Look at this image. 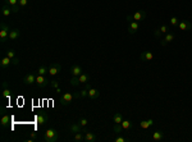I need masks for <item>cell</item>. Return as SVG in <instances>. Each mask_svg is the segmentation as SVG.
<instances>
[{
  "label": "cell",
  "instance_id": "19",
  "mask_svg": "<svg viewBox=\"0 0 192 142\" xmlns=\"http://www.w3.org/2000/svg\"><path fill=\"white\" fill-rule=\"evenodd\" d=\"M163 138H164V133L161 131H155L153 133V136H151V140H153L154 142H159Z\"/></svg>",
  "mask_w": 192,
  "mask_h": 142
},
{
  "label": "cell",
  "instance_id": "34",
  "mask_svg": "<svg viewBox=\"0 0 192 142\" xmlns=\"http://www.w3.org/2000/svg\"><path fill=\"white\" fill-rule=\"evenodd\" d=\"M122 125H120V124H115L114 123V125H113V131L115 132V133H120V132H122Z\"/></svg>",
  "mask_w": 192,
  "mask_h": 142
},
{
  "label": "cell",
  "instance_id": "41",
  "mask_svg": "<svg viewBox=\"0 0 192 142\" xmlns=\"http://www.w3.org/2000/svg\"><path fill=\"white\" fill-rule=\"evenodd\" d=\"M12 64H13V65H18V64H19V58L16 57L14 59H12Z\"/></svg>",
  "mask_w": 192,
  "mask_h": 142
},
{
  "label": "cell",
  "instance_id": "29",
  "mask_svg": "<svg viewBox=\"0 0 192 142\" xmlns=\"http://www.w3.org/2000/svg\"><path fill=\"white\" fill-rule=\"evenodd\" d=\"M169 23H170L172 27H177V26H178V23H179V19L177 18V17H172L169 19Z\"/></svg>",
  "mask_w": 192,
  "mask_h": 142
},
{
  "label": "cell",
  "instance_id": "1",
  "mask_svg": "<svg viewBox=\"0 0 192 142\" xmlns=\"http://www.w3.org/2000/svg\"><path fill=\"white\" fill-rule=\"evenodd\" d=\"M59 140V132L55 128H48L44 133V141L45 142H57Z\"/></svg>",
  "mask_w": 192,
  "mask_h": 142
},
{
  "label": "cell",
  "instance_id": "2",
  "mask_svg": "<svg viewBox=\"0 0 192 142\" xmlns=\"http://www.w3.org/2000/svg\"><path fill=\"white\" fill-rule=\"evenodd\" d=\"M11 27H9V24L2 22L0 23V41L2 42H5L7 40L9 39V32H11Z\"/></svg>",
  "mask_w": 192,
  "mask_h": 142
},
{
  "label": "cell",
  "instance_id": "16",
  "mask_svg": "<svg viewBox=\"0 0 192 142\" xmlns=\"http://www.w3.org/2000/svg\"><path fill=\"white\" fill-rule=\"evenodd\" d=\"M96 140H98V136H96V133H92V132H90V131H86L85 132V141L86 142H95Z\"/></svg>",
  "mask_w": 192,
  "mask_h": 142
},
{
  "label": "cell",
  "instance_id": "11",
  "mask_svg": "<svg viewBox=\"0 0 192 142\" xmlns=\"http://www.w3.org/2000/svg\"><path fill=\"white\" fill-rule=\"evenodd\" d=\"M173 40H174V35L172 33V32H168L163 39H160V45H161V46H165L166 44L172 42Z\"/></svg>",
  "mask_w": 192,
  "mask_h": 142
},
{
  "label": "cell",
  "instance_id": "22",
  "mask_svg": "<svg viewBox=\"0 0 192 142\" xmlns=\"http://www.w3.org/2000/svg\"><path fill=\"white\" fill-rule=\"evenodd\" d=\"M154 124V120L153 119H147V120H141V123H140V127L142 129H147L149 127H151Z\"/></svg>",
  "mask_w": 192,
  "mask_h": 142
},
{
  "label": "cell",
  "instance_id": "13",
  "mask_svg": "<svg viewBox=\"0 0 192 142\" xmlns=\"http://www.w3.org/2000/svg\"><path fill=\"white\" fill-rule=\"evenodd\" d=\"M83 127L79 123H70L69 124V133H77V132H83Z\"/></svg>",
  "mask_w": 192,
  "mask_h": 142
},
{
  "label": "cell",
  "instance_id": "26",
  "mask_svg": "<svg viewBox=\"0 0 192 142\" xmlns=\"http://www.w3.org/2000/svg\"><path fill=\"white\" fill-rule=\"evenodd\" d=\"M120 125H122V128L123 129H125V131H128V129H131L133 127V123L131 120H123L122 123H120Z\"/></svg>",
  "mask_w": 192,
  "mask_h": 142
},
{
  "label": "cell",
  "instance_id": "42",
  "mask_svg": "<svg viewBox=\"0 0 192 142\" xmlns=\"http://www.w3.org/2000/svg\"><path fill=\"white\" fill-rule=\"evenodd\" d=\"M8 82H3V88H8Z\"/></svg>",
  "mask_w": 192,
  "mask_h": 142
},
{
  "label": "cell",
  "instance_id": "18",
  "mask_svg": "<svg viewBox=\"0 0 192 142\" xmlns=\"http://www.w3.org/2000/svg\"><path fill=\"white\" fill-rule=\"evenodd\" d=\"M2 13H3V16H4V17H9V16H11V14L13 13L12 7L4 3V4H3V7H2Z\"/></svg>",
  "mask_w": 192,
  "mask_h": 142
},
{
  "label": "cell",
  "instance_id": "5",
  "mask_svg": "<svg viewBox=\"0 0 192 142\" xmlns=\"http://www.w3.org/2000/svg\"><path fill=\"white\" fill-rule=\"evenodd\" d=\"M73 99H74V94L65 92V94H63L62 97H60V104H62L63 106H67V105H69L70 103H72Z\"/></svg>",
  "mask_w": 192,
  "mask_h": 142
},
{
  "label": "cell",
  "instance_id": "31",
  "mask_svg": "<svg viewBox=\"0 0 192 142\" xmlns=\"http://www.w3.org/2000/svg\"><path fill=\"white\" fill-rule=\"evenodd\" d=\"M69 83L72 85V86H78V85H81L79 78H78V77H72V78L69 79Z\"/></svg>",
  "mask_w": 192,
  "mask_h": 142
},
{
  "label": "cell",
  "instance_id": "39",
  "mask_svg": "<svg viewBox=\"0 0 192 142\" xmlns=\"http://www.w3.org/2000/svg\"><path fill=\"white\" fill-rule=\"evenodd\" d=\"M29 134H31V138L28 140V142H33V141H36V137H37L36 132H35V131H32V132H29Z\"/></svg>",
  "mask_w": 192,
  "mask_h": 142
},
{
  "label": "cell",
  "instance_id": "15",
  "mask_svg": "<svg viewBox=\"0 0 192 142\" xmlns=\"http://www.w3.org/2000/svg\"><path fill=\"white\" fill-rule=\"evenodd\" d=\"M178 27L181 31H190V29L192 28V24L188 22V21H179V23H178Z\"/></svg>",
  "mask_w": 192,
  "mask_h": 142
},
{
  "label": "cell",
  "instance_id": "10",
  "mask_svg": "<svg viewBox=\"0 0 192 142\" xmlns=\"http://www.w3.org/2000/svg\"><path fill=\"white\" fill-rule=\"evenodd\" d=\"M49 120V115L46 113H39L36 115V122L39 123V125H44L45 123H48Z\"/></svg>",
  "mask_w": 192,
  "mask_h": 142
},
{
  "label": "cell",
  "instance_id": "32",
  "mask_svg": "<svg viewBox=\"0 0 192 142\" xmlns=\"http://www.w3.org/2000/svg\"><path fill=\"white\" fill-rule=\"evenodd\" d=\"M79 96H81V99H85V97H88V90L87 88H83V90H81L79 91Z\"/></svg>",
  "mask_w": 192,
  "mask_h": 142
},
{
  "label": "cell",
  "instance_id": "21",
  "mask_svg": "<svg viewBox=\"0 0 192 142\" xmlns=\"http://www.w3.org/2000/svg\"><path fill=\"white\" fill-rule=\"evenodd\" d=\"M11 64H12V59H11V58H8L7 55H5L4 58H2V60H0V67H2L3 69H7Z\"/></svg>",
  "mask_w": 192,
  "mask_h": 142
},
{
  "label": "cell",
  "instance_id": "8",
  "mask_svg": "<svg viewBox=\"0 0 192 142\" xmlns=\"http://www.w3.org/2000/svg\"><path fill=\"white\" fill-rule=\"evenodd\" d=\"M69 73H70V76H72V77H79V76L83 73V69H82V67H81V65L74 64V65H72V68H70Z\"/></svg>",
  "mask_w": 192,
  "mask_h": 142
},
{
  "label": "cell",
  "instance_id": "20",
  "mask_svg": "<svg viewBox=\"0 0 192 142\" xmlns=\"http://www.w3.org/2000/svg\"><path fill=\"white\" fill-rule=\"evenodd\" d=\"M153 58H154V54L151 51H144L140 55V59L142 60V62H149V60H153Z\"/></svg>",
  "mask_w": 192,
  "mask_h": 142
},
{
  "label": "cell",
  "instance_id": "33",
  "mask_svg": "<svg viewBox=\"0 0 192 142\" xmlns=\"http://www.w3.org/2000/svg\"><path fill=\"white\" fill-rule=\"evenodd\" d=\"M7 57L11 58V59H14V58H16V51H14L13 49H9L7 51Z\"/></svg>",
  "mask_w": 192,
  "mask_h": 142
},
{
  "label": "cell",
  "instance_id": "6",
  "mask_svg": "<svg viewBox=\"0 0 192 142\" xmlns=\"http://www.w3.org/2000/svg\"><path fill=\"white\" fill-rule=\"evenodd\" d=\"M50 81L46 78V76H41V74H37L36 76V85H37V87L40 88H44V87H46V86L49 85Z\"/></svg>",
  "mask_w": 192,
  "mask_h": 142
},
{
  "label": "cell",
  "instance_id": "25",
  "mask_svg": "<svg viewBox=\"0 0 192 142\" xmlns=\"http://www.w3.org/2000/svg\"><path fill=\"white\" fill-rule=\"evenodd\" d=\"M78 78H79V82L83 83V85H86L87 82H90V74H87V73H82Z\"/></svg>",
  "mask_w": 192,
  "mask_h": 142
},
{
  "label": "cell",
  "instance_id": "35",
  "mask_svg": "<svg viewBox=\"0 0 192 142\" xmlns=\"http://www.w3.org/2000/svg\"><path fill=\"white\" fill-rule=\"evenodd\" d=\"M4 3L8 4V5H11V7L18 5V0H4Z\"/></svg>",
  "mask_w": 192,
  "mask_h": 142
},
{
  "label": "cell",
  "instance_id": "24",
  "mask_svg": "<svg viewBox=\"0 0 192 142\" xmlns=\"http://www.w3.org/2000/svg\"><path fill=\"white\" fill-rule=\"evenodd\" d=\"M113 120H114L115 124H120L124 119H123V115L120 114V113H115V114L113 115Z\"/></svg>",
  "mask_w": 192,
  "mask_h": 142
},
{
  "label": "cell",
  "instance_id": "40",
  "mask_svg": "<svg viewBox=\"0 0 192 142\" xmlns=\"http://www.w3.org/2000/svg\"><path fill=\"white\" fill-rule=\"evenodd\" d=\"M115 142H128V138H123V137H117L114 140Z\"/></svg>",
  "mask_w": 192,
  "mask_h": 142
},
{
  "label": "cell",
  "instance_id": "3",
  "mask_svg": "<svg viewBox=\"0 0 192 142\" xmlns=\"http://www.w3.org/2000/svg\"><path fill=\"white\" fill-rule=\"evenodd\" d=\"M145 18H146V12L145 11H138V12H135L133 14H128L127 21L128 22H132V21L141 22V21H144Z\"/></svg>",
  "mask_w": 192,
  "mask_h": 142
},
{
  "label": "cell",
  "instance_id": "38",
  "mask_svg": "<svg viewBox=\"0 0 192 142\" xmlns=\"http://www.w3.org/2000/svg\"><path fill=\"white\" fill-rule=\"evenodd\" d=\"M28 4V0H18V5L21 8H26Z\"/></svg>",
  "mask_w": 192,
  "mask_h": 142
},
{
  "label": "cell",
  "instance_id": "12",
  "mask_svg": "<svg viewBox=\"0 0 192 142\" xmlns=\"http://www.w3.org/2000/svg\"><path fill=\"white\" fill-rule=\"evenodd\" d=\"M60 70H62V65L59 63H55L49 68V76H57Z\"/></svg>",
  "mask_w": 192,
  "mask_h": 142
},
{
  "label": "cell",
  "instance_id": "9",
  "mask_svg": "<svg viewBox=\"0 0 192 142\" xmlns=\"http://www.w3.org/2000/svg\"><path fill=\"white\" fill-rule=\"evenodd\" d=\"M140 29V22H136V21H132L128 23V33L129 35H135Z\"/></svg>",
  "mask_w": 192,
  "mask_h": 142
},
{
  "label": "cell",
  "instance_id": "36",
  "mask_svg": "<svg viewBox=\"0 0 192 142\" xmlns=\"http://www.w3.org/2000/svg\"><path fill=\"white\" fill-rule=\"evenodd\" d=\"M50 86H51L53 88H58V87H59V81H58V79L50 81Z\"/></svg>",
  "mask_w": 192,
  "mask_h": 142
},
{
  "label": "cell",
  "instance_id": "14",
  "mask_svg": "<svg viewBox=\"0 0 192 142\" xmlns=\"http://www.w3.org/2000/svg\"><path fill=\"white\" fill-rule=\"evenodd\" d=\"M99 96H100L99 90L91 86V87L88 88V99H91V100H96V99H99Z\"/></svg>",
  "mask_w": 192,
  "mask_h": 142
},
{
  "label": "cell",
  "instance_id": "23",
  "mask_svg": "<svg viewBox=\"0 0 192 142\" xmlns=\"http://www.w3.org/2000/svg\"><path fill=\"white\" fill-rule=\"evenodd\" d=\"M9 123H11V116L4 114L3 118H2V127H3V128H7V127L9 125Z\"/></svg>",
  "mask_w": 192,
  "mask_h": 142
},
{
  "label": "cell",
  "instance_id": "17",
  "mask_svg": "<svg viewBox=\"0 0 192 142\" xmlns=\"http://www.w3.org/2000/svg\"><path fill=\"white\" fill-rule=\"evenodd\" d=\"M21 36V31H19L18 28H13L11 29V32H9V40H12V41H16V40Z\"/></svg>",
  "mask_w": 192,
  "mask_h": 142
},
{
  "label": "cell",
  "instance_id": "43",
  "mask_svg": "<svg viewBox=\"0 0 192 142\" xmlns=\"http://www.w3.org/2000/svg\"><path fill=\"white\" fill-rule=\"evenodd\" d=\"M55 91H57V94H59V92H62V90H60L59 87H58V88H55Z\"/></svg>",
  "mask_w": 192,
  "mask_h": 142
},
{
  "label": "cell",
  "instance_id": "30",
  "mask_svg": "<svg viewBox=\"0 0 192 142\" xmlns=\"http://www.w3.org/2000/svg\"><path fill=\"white\" fill-rule=\"evenodd\" d=\"M3 97L11 99L12 97V91L9 90V88H3Z\"/></svg>",
  "mask_w": 192,
  "mask_h": 142
},
{
  "label": "cell",
  "instance_id": "28",
  "mask_svg": "<svg viewBox=\"0 0 192 142\" xmlns=\"http://www.w3.org/2000/svg\"><path fill=\"white\" fill-rule=\"evenodd\" d=\"M74 141H77V142L85 141V136L82 134V132H77V133H74Z\"/></svg>",
  "mask_w": 192,
  "mask_h": 142
},
{
  "label": "cell",
  "instance_id": "4",
  "mask_svg": "<svg viewBox=\"0 0 192 142\" xmlns=\"http://www.w3.org/2000/svg\"><path fill=\"white\" fill-rule=\"evenodd\" d=\"M172 29H170V27L169 26H166V24H161L160 27H158L154 31V36L155 37H158V39H161V36L163 35H166L168 32H170Z\"/></svg>",
  "mask_w": 192,
  "mask_h": 142
},
{
  "label": "cell",
  "instance_id": "37",
  "mask_svg": "<svg viewBox=\"0 0 192 142\" xmlns=\"http://www.w3.org/2000/svg\"><path fill=\"white\" fill-rule=\"evenodd\" d=\"M78 123L82 125V127H86L88 124V120H87V118H79V120H78Z\"/></svg>",
  "mask_w": 192,
  "mask_h": 142
},
{
  "label": "cell",
  "instance_id": "7",
  "mask_svg": "<svg viewBox=\"0 0 192 142\" xmlns=\"http://www.w3.org/2000/svg\"><path fill=\"white\" fill-rule=\"evenodd\" d=\"M23 83L27 85V86H31V85H33V83H36V74H35L33 72L26 74V76L23 77Z\"/></svg>",
  "mask_w": 192,
  "mask_h": 142
},
{
  "label": "cell",
  "instance_id": "27",
  "mask_svg": "<svg viewBox=\"0 0 192 142\" xmlns=\"http://www.w3.org/2000/svg\"><path fill=\"white\" fill-rule=\"evenodd\" d=\"M37 74H41V76L49 74V68L45 67V65H41V67H39V69H37Z\"/></svg>",
  "mask_w": 192,
  "mask_h": 142
}]
</instances>
